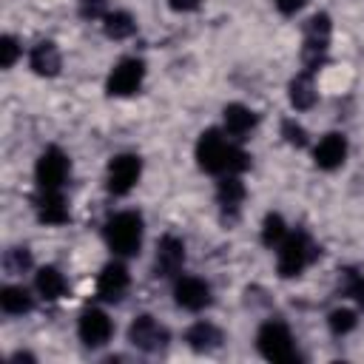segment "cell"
Wrapping results in <instances>:
<instances>
[{
  "instance_id": "obj_17",
  "label": "cell",
  "mask_w": 364,
  "mask_h": 364,
  "mask_svg": "<svg viewBox=\"0 0 364 364\" xmlns=\"http://www.w3.org/2000/svg\"><path fill=\"white\" fill-rule=\"evenodd\" d=\"M222 341H225V336L213 321H196L185 330V344L193 353H210V350L222 347Z\"/></svg>"
},
{
  "instance_id": "obj_4",
  "label": "cell",
  "mask_w": 364,
  "mask_h": 364,
  "mask_svg": "<svg viewBox=\"0 0 364 364\" xmlns=\"http://www.w3.org/2000/svg\"><path fill=\"white\" fill-rule=\"evenodd\" d=\"M256 347L267 361H296L299 350L284 321H264L256 333Z\"/></svg>"
},
{
  "instance_id": "obj_27",
  "label": "cell",
  "mask_w": 364,
  "mask_h": 364,
  "mask_svg": "<svg viewBox=\"0 0 364 364\" xmlns=\"http://www.w3.org/2000/svg\"><path fill=\"white\" fill-rule=\"evenodd\" d=\"M341 293L350 296L361 310H364V276H358L355 270H341Z\"/></svg>"
},
{
  "instance_id": "obj_21",
  "label": "cell",
  "mask_w": 364,
  "mask_h": 364,
  "mask_svg": "<svg viewBox=\"0 0 364 364\" xmlns=\"http://www.w3.org/2000/svg\"><path fill=\"white\" fill-rule=\"evenodd\" d=\"M34 287H37V293H40L46 301H57V299L65 296V279H63V273H60L57 267H51V264H46V267L37 270Z\"/></svg>"
},
{
  "instance_id": "obj_14",
  "label": "cell",
  "mask_w": 364,
  "mask_h": 364,
  "mask_svg": "<svg viewBox=\"0 0 364 364\" xmlns=\"http://www.w3.org/2000/svg\"><path fill=\"white\" fill-rule=\"evenodd\" d=\"M347 159V136L344 134H324L318 139V145L313 148V162L321 168V171H336L341 168Z\"/></svg>"
},
{
  "instance_id": "obj_32",
  "label": "cell",
  "mask_w": 364,
  "mask_h": 364,
  "mask_svg": "<svg viewBox=\"0 0 364 364\" xmlns=\"http://www.w3.org/2000/svg\"><path fill=\"white\" fill-rule=\"evenodd\" d=\"M199 3H202V0H168V6H171L173 11H182V14H185V11H196Z\"/></svg>"
},
{
  "instance_id": "obj_19",
  "label": "cell",
  "mask_w": 364,
  "mask_h": 364,
  "mask_svg": "<svg viewBox=\"0 0 364 364\" xmlns=\"http://www.w3.org/2000/svg\"><path fill=\"white\" fill-rule=\"evenodd\" d=\"M31 71L40 74V77H57L60 74V65H63V57H60V48L51 43V40H43L31 48Z\"/></svg>"
},
{
  "instance_id": "obj_29",
  "label": "cell",
  "mask_w": 364,
  "mask_h": 364,
  "mask_svg": "<svg viewBox=\"0 0 364 364\" xmlns=\"http://www.w3.org/2000/svg\"><path fill=\"white\" fill-rule=\"evenodd\" d=\"M17 57H20V46H17V40L11 34H6L0 40V65L3 68H11L17 63Z\"/></svg>"
},
{
  "instance_id": "obj_13",
  "label": "cell",
  "mask_w": 364,
  "mask_h": 364,
  "mask_svg": "<svg viewBox=\"0 0 364 364\" xmlns=\"http://www.w3.org/2000/svg\"><path fill=\"white\" fill-rule=\"evenodd\" d=\"M128 284H131V276H128V267L122 262H108L102 270H100V279H97V296L102 301H122L125 293H128Z\"/></svg>"
},
{
  "instance_id": "obj_26",
  "label": "cell",
  "mask_w": 364,
  "mask_h": 364,
  "mask_svg": "<svg viewBox=\"0 0 364 364\" xmlns=\"http://www.w3.org/2000/svg\"><path fill=\"white\" fill-rule=\"evenodd\" d=\"M31 267V253L26 247H9L3 256V270L6 276H20L23 270Z\"/></svg>"
},
{
  "instance_id": "obj_1",
  "label": "cell",
  "mask_w": 364,
  "mask_h": 364,
  "mask_svg": "<svg viewBox=\"0 0 364 364\" xmlns=\"http://www.w3.org/2000/svg\"><path fill=\"white\" fill-rule=\"evenodd\" d=\"M196 162L202 171L225 176V173H242L250 165V156L225 131L208 128L196 142Z\"/></svg>"
},
{
  "instance_id": "obj_10",
  "label": "cell",
  "mask_w": 364,
  "mask_h": 364,
  "mask_svg": "<svg viewBox=\"0 0 364 364\" xmlns=\"http://www.w3.org/2000/svg\"><path fill=\"white\" fill-rule=\"evenodd\" d=\"M185 264V242L173 233H165L156 242V256H154V276L159 279H171L182 270Z\"/></svg>"
},
{
  "instance_id": "obj_8",
  "label": "cell",
  "mask_w": 364,
  "mask_h": 364,
  "mask_svg": "<svg viewBox=\"0 0 364 364\" xmlns=\"http://www.w3.org/2000/svg\"><path fill=\"white\" fill-rule=\"evenodd\" d=\"M142 80H145V63L136 57H125L111 68L105 88L111 97H128V94L139 91Z\"/></svg>"
},
{
  "instance_id": "obj_28",
  "label": "cell",
  "mask_w": 364,
  "mask_h": 364,
  "mask_svg": "<svg viewBox=\"0 0 364 364\" xmlns=\"http://www.w3.org/2000/svg\"><path fill=\"white\" fill-rule=\"evenodd\" d=\"M282 136H284V142L287 145H293V148H304L310 139H307V131H304V125L301 122H296V119H282Z\"/></svg>"
},
{
  "instance_id": "obj_11",
  "label": "cell",
  "mask_w": 364,
  "mask_h": 364,
  "mask_svg": "<svg viewBox=\"0 0 364 364\" xmlns=\"http://www.w3.org/2000/svg\"><path fill=\"white\" fill-rule=\"evenodd\" d=\"M114 333V324L108 318V313H102L100 307H88L80 313L77 321V336L85 347H102Z\"/></svg>"
},
{
  "instance_id": "obj_5",
  "label": "cell",
  "mask_w": 364,
  "mask_h": 364,
  "mask_svg": "<svg viewBox=\"0 0 364 364\" xmlns=\"http://www.w3.org/2000/svg\"><path fill=\"white\" fill-rule=\"evenodd\" d=\"M330 14L318 11L313 14L307 23H304V46H301V63L307 71H318V65L324 63L327 57V48H330Z\"/></svg>"
},
{
  "instance_id": "obj_12",
  "label": "cell",
  "mask_w": 364,
  "mask_h": 364,
  "mask_svg": "<svg viewBox=\"0 0 364 364\" xmlns=\"http://www.w3.org/2000/svg\"><path fill=\"white\" fill-rule=\"evenodd\" d=\"M173 299L182 310H191V313H199L205 310L213 296H210V284L199 276H182L176 284H173Z\"/></svg>"
},
{
  "instance_id": "obj_9",
  "label": "cell",
  "mask_w": 364,
  "mask_h": 364,
  "mask_svg": "<svg viewBox=\"0 0 364 364\" xmlns=\"http://www.w3.org/2000/svg\"><path fill=\"white\" fill-rule=\"evenodd\" d=\"M142 173V159L136 154H117L108 162V191L114 196H125Z\"/></svg>"
},
{
  "instance_id": "obj_18",
  "label": "cell",
  "mask_w": 364,
  "mask_h": 364,
  "mask_svg": "<svg viewBox=\"0 0 364 364\" xmlns=\"http://www.w3.org/2000/svg\"><path fill=\"white\" fill-rule=\"evenodd\" d=\"M34 205H37V219L46 225H65L71 219L68 205H65L60 191H40Z\"/></svg>"
},
{
  "instance_id": "obj_2",
  "label": "cell",
  "mask_w": 364,
  "mask_h": 364,
  "mask_svg": "<svg viewBox=\"0 0 364 364\" xmlns=\"http://www.w3.org/2000/svg\"><path fill=\"white\" fill-rule=\"evenodd\" d=\"M105 245L117 256H136L142 247V216L136 210L114 213L102 228Z\"/></svg>"
},
{
  "instance_id": "obj_16",
  "label": "cell",
  "mask_w": 364,
  "mask_h": 364,
  "mask_svg": "<svg viewBox=\"0 0 364 364\" xmlns=\"http://www.w3.org/2000/svg\"><path fill=\"white\" fill-rule=\"evenodd\" d=\"M242 199H245V185H242L239 173H225L219 179V185H216V202H219L222 213L230 216V219H236Z\"/></svg>"
},
{
  "instance_id": "obj_24",
  "label": "cell",
  "mask_w": 364,
  "mask_h": 364,
  "mask_svg": "<svg viewBox=\"0 0 364 364\" xmlns=\"http://www.w3.org/2000/svg\"><path fill=\"white\" fill-rule=\"evenodd\" d=\"M287 236V225L279 213H267L264 222H262V245L264 247H279L282 239Z\"/></svg>"
},
{
  "instance_id": "obj_6",
  "label": "cell",
  "mask_w": 364,
  "mask_h": 364,
  "mask_svg": "<svg viewBox=\"0 0 364 364\" xmlns=\"http://www.w3.org/2000/svg\"><path fill=\"white\" fill-rule=\"evenodd\" d=\"M68 171H71L68 156H65L57 145L46 148V151L37 156V165H34L37 188H40V191H60V185L65 182Z\"/></svg>"
},
{
  "instance_id": "obj_3",
  "label": "cell",
  "mask_w": 364,
  "mask_h": 364,
  "mask_svg": "<svg viewBox=\"0 0 364 364\" xmlns=\"http://www.w3.org/2000/svg\"><path fill=\"white\" fill-rule=\"evenodd\" d=\"M318 256V247L310 242V236L304 230H296V233H287L279 245V253H276V270L282 279H293L299 276L313 259Z\"/></svg>"
},
{
  "instance_id": "obj_30",
  "label": "cell",
  "mask_w": 364,
  "mask_h": 364,
  "mask_svg": "<svg viewBox=\"0 0 364 364\" xmlns=\"http://www.w3.org/2000/svg\"><path fill=\"white\" fill-rule=\"evenodd\" d=\"M105 9H108V0H80V6H77V11H80L82 20L105 17V14H108Z\"/></svg>"
},
{
  "instance_id": "obj_15",
  "label": "cell",
  "mask_w": 364,
  "mask_h": 364,
  "mask_svg": "<svg viewBox=\"0 0 364 364\" xmlns=\"http://www.w3.org/2000/svg\"><path fill=\"white\" fill-rule=\"evenodd\" d=\"M222 122H225V134L239 142V139H245L256 128V114L247 105H242V102H230L222 111Z\"/></svg>"
},
{
  "instance_id": "obj_23",
  "label": "cell",
  "mask_w": 364,
  "mask_h": 364,
  "mask_svg": "<svg viewBox=\"0 0 364 364\" xmlns=\"http://www.w3.org/2000/svg\"><path fill=\"white\" fill-rule=\"evenodd\" d=\"M102 31L111 40H128L136 31V20L128 11H108L102 17Z\"/></svg>"
},
{
  "instance_id": "obj_25",
  "label": "cell",
  "mask_w": 364,
  "mask_h": 364,
  "mask_svg": "<svg viewBox=\"0 0 364 364\" xmlns=\"http://www.w3.org/2000/svg\"><path fill=\"white\" fill-rule=\"evenodd\" d=\"M355 324H358V318H355V313L347 310V307H336V310H330V316H327V327H330L333 336H347L350 330H355Z\"/></svg>"
},
{
  "instance_id": "obj_7",
  "label": "cell",
  "mask_w": 364,
  "mask_h": 364,
  "mask_svg": "<svg viewBox=\"0 0 364 364\" xmlns=\"http://www.w3.org/2000/svg\"><path fill=\"white\" fill-rule=\"evenodd\" d=\"M128 341H131L136 350H142V353H159V350L168 347L171 336H168V327H165V324H159L154 316L142 313V316H136V318L131 321V327H128Z\"/></svg>"
},
{
  "instance_id": "obj_31",
  "label": "cell",
  "mask_w": 364,
  "mask_h": 364,
  "mask_svg": "<svg viewBox=\"0 0 364 364\" xmlns=\"http://www.w3.org/2000/svg\"><path fill=\"white\" fill-rule=\"evenodd\" d=\"M276 3V9L282 11V14H296L307 0H273Z\"/></svg>"
},
{
  "instance_id": "obj_20",
  "label": "cell",
  "mask_w": 364,
  "mask_h": 364,
  "mask_svg": "<svg viewBox=\"0 0 364 364\" xmlns=\"http://www.w3.org/2000/svg\"><path fill=\"white\" fill-rule=\"evenodd\" d=\"M287 97H290V105L296 111H310L316 105V82H313V71H299L293 80H290V88H287Z\"/></svg>"
},
{
  "instance_id": "obj_22",
  "label": "cell",
  "mask_w": 364,
  "mask_h": 364,
  "mask_svg": "<svg viewBox=\"0 0 364 364\" xmlns=\"http://www.w3.org/2000/svg\"><path fill=\"white\" fill-rule=\"evenodd\" d=\"M0 307H3V313H9V316H23V313H28V310L34 307V299H31V293H28L26 287H20V284H6V287L0 290Z\"/></svg>"
}]
</instances>
